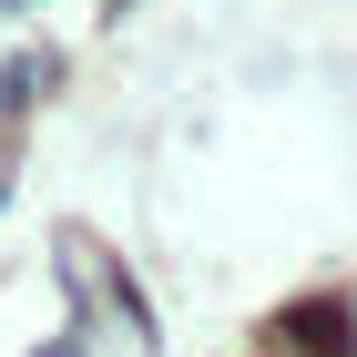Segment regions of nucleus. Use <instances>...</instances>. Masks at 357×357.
Segmentation results:
<instances>
[{"mask_svg":"<svg viewBox=\"0 0 357 357\" xmlns=\"http://www.w3.org/2000/svg\"><path fill=\"white\" fill-rule=\"evenodd\" d=\"M296 337H306V347H327V357H337V347H347V317H337V306H306V317H296Z\"/></svg>","mask_w":357,"mask_h":357,"instance_id":"f257e3e1","label":"nucleus"}]
</instances>
